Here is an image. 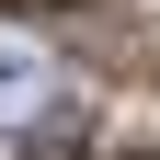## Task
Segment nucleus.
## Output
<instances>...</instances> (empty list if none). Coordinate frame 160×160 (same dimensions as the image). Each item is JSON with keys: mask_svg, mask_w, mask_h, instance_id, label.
<instances>
[{"mask_svg": "<svg viewBox=\"0 0 160 160\" xmlns=\"http://www.w3.org/2000/svg\"><path fill=\"white\" fill-rule=\"evenodd\" d=\"M57 92V57H46V34L34 23H0V114H34Z\"/></svg>", "mask_w": 160, "mask_h": 160, "instance_id": "nucleus-1", "label": "nucleus"}, {"mask_svg": "<svg viewBox=\"0 0 160 160\" xmlns=\"http://www.w3.org/2000/svg\"><path fill=\"white\" fill-rule=\"evenodd\" d=\"M23 160H80V126H69V114H34V137H23Z\"/></svg>", "mask_w": 160, "mask_h": 160, "instance_id": "nucleus-2", "label": "nucleus"}, {"mask_svg": "<svg viewBox=\"0 0 160 160\" xmlns=\"http://www.w3.org/2000/svg\"><path fill=\"white\" fill-rule=\"evenodd\" d=\"M126 160H160V149H126Z\"/></svg>", "mask_w": 160, "mask_h": 160, "instance_id": "nucleus-3", "label": "nucleus"}]
</instances>
